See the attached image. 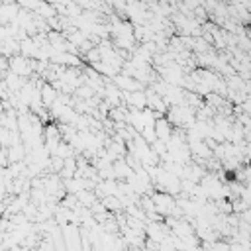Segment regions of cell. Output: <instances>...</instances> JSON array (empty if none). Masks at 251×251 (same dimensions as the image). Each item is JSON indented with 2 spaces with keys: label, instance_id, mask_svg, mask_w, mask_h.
<instances>
[{
  "label": "cell",
  "instance_id": "6da1fadb",
  "mask_svg": "<svg viewBox=\"0 0 251 251\" xmlns=\"http://www.w3.org/2000/svg\"><path fill=\"white\" fill-rule=\"evenodd\" d=\"M41 98H43L45 104L51 106L55 100H57V94H55V90H53L51 86H43V88H41Z\"/></svg>",
  "mask_w": 251,
  "mask_h": 251
}]
</instances>
